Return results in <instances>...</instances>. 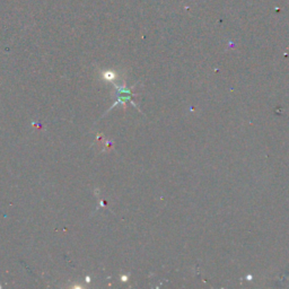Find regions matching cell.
Wrapping results in <instances>:
<instances>
[{
	"instance_id": "cell-1",
	"label": "cell",
	"mask_w": 289,
	"mask_h": 289,
	"mask_svg": "<svg viewBox=\"0 0 289 289\" xmlns=\"http://www.w3.org/2000/svg\"><path fill=\"white\" fill-rule=\"evenodd\" d=\"M103 78L105 80H114L115 79V73L112 72V71H106V72H104Z\"/></svg>"
}]
</instances>
